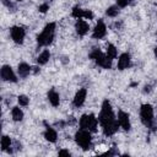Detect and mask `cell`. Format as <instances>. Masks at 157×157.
I'll return each instance as SVG.
<instances>
[{
	"label": "cell",
	"instance_id": "6da1fadb",
	"mask_svg": "<svg viewBox=\"0 0 157 157\" xmlns=\"http://www.w3.org/2000/svg\"><path fill=\"white\" fill-rule=\"evenodd\" d=\"M98 121L102 125V129H103L104 135L110 136V135H113V134L117 132L118 126H119V123L115 119V115L113 113L112 105H110V103L108 101H104L103 104H102L101 113L98 115Z\"/></svg>",
	"mask_w": 157,
	"mask_h": 157
},
{
	"label": "cell",
	"instance_id": "7a4b0ae2",
	"mask_svg": "<svg viewBox=\"0 0 157 157\" xmlns=\"http://www.w3.org/2000/svg\"><path fill=\"white\" fill-rule=\"evenodd\" d=\"M54 34H55V23L54 22H50V23H48L44 27V29L42 31V33L37 37L38 45L39 47L49 45L53 42V39H54Z\"/></svg>",
	"mask_w": 157,
	"mask_h": 157
},
{
	"label": "cell",
	"instance_id": "3957f363",
	"mask_svg": "<svg viewBox=\"0 0 157 157\" xmlns=\"http://www.w3.org/2000/svg\"><path fill=\"white\" fill-rule=\"evenodd\" d=\"M90 58L93 59L97 65H99V66H102V67H104V69H110V66H112V60H113V59H110L107 54H103V53H102L99 49H97V48H94V49L91 52Z\"/></svg>",
	"mask_w": 157,
	"mask_h": 157
},
{
	"label": "cell",
	"instance_id": "277c9868",
	"mask_svg": "<svg viewBox=\"0 0 157 157\" xmlns=\"http://www.w3.org/2000/svg\"><path fill=\"white\" fill-rule=\"evenodd\" d=\"M91 131L86 130V129H80L76 134H75V141L76 144L82 148V150H88L91 146Z\"/></svg>",
	"mask_w": 157,
	"mask_h": 157
},
{
	"label": "cell",
	"instance_id": "5b68a950",
	"mask_svg": "<svg viewBox=\"0 0 157 157\" xmlns=\"http://www.w3.org/2000/svg\"><path fill=\"white\" fill-rule=\"evenodd\" d=\"M97 125H98V120L93 114H83L80 118L81 129H86L91 132H96L97 131Z\"/></svg>",
	"mask_w": 157,
	"mask_h": 157
},
{
	"label": "cell",
	"instance_id": "8992f818",
	"mask_svg": "<svg viewBox=\"0 0 157 157\" xmlns=\"http://www.w3.org/2000/svg\"><path fill=\"white\" fill-rule=\"evenodd\" d=\"M140 118L145 126L152 128L153 125V108L150 104H142L140 108Z\"/></svg>",
	"mask_w": 157,
	"mask_h": 157
},
{
	"label": "cell",
	"instance_id": "52a82bcc",
	"mask_svg": "<svg viewBox=\"0 0 157 157\" xmlns=\"http://www.w3.org/2000/svg\"><path fill=\"white\" fill-rule=\"evenodd\" d=\"M11 38L15 43L17 44H22L23 43V39H25V29L20 26H13L11 28Z\"/></svg>",
	"mask_w": 157,
	"mask_h": 157
},
{
	"label": "cell",
	"instance_id": "ba28073f",
	"mask_svg": "<svg viewBox=\"0 0 157 157\" xmlns=\"http://www.w3.org/2000/svg\"><path fill=\"white\" fill-rule=\"evenodd\" d=\"M1 78H2V81H10V82H16L17 81L13 70L9 65H4L1 67Z\"/></svg>",
	"mask_w": 157,
	"mask_h": 157
},
{
	"label": "cell",
	"instance_id": "9c48e42d",
	"mask_svg": "<svg viewBox=\"0 0 157 157\" xmlns=\"http://www.w3.org/2000/svg\"><path fill=\"white\" fill-rule=\"evenodd\" d=\"M105 33H107V27H105L104 22H103L102 20H99V21L97 22L94 29H93L92 37H93V38H97V39H101V38H103V37L105 36Z\"/></svg>",
	"mask_w": 157,
	"mask_h": 157
},
{
	"label": "cell",
	"instance_id": "30bf717a",
	"mask_svg": "<svg viewBox=\"0 0 157 157\" xmlns=\"http://www.w3.org/2000/svg\"><path fill=\"white\" fill-rule=\"evenodd\" d=\"M118 123L124 130H126V131L130 130V119H129V114L128 113H125L123 110H119V113H118Z\"/></svg>",
	"mask_w": 157,
	"mask_h": 157
},
{
	"label": "cell",
	"instance_id": "8fae6325",
	"mask_svg": "<svg viewBox=\"0 0 157 157\" xmlns=\"http://www.w3.org/2000/svg\"><path fill=\"white\" fill-rule=\"evenodd\" d=\"M86 94H87V91L86 88H81L76 92L75 97H74V105L75 107H81L83 103H85V99H86Z\"/></svg>",
	"mask_w": 157,
	"mask_h": 157
},
{
	"label": "cell",
	"instance_id": "7c38bea8",
	"mask_svg": "<svg viewBox=\"0 0 157 157\" xmlns=\"http://www.w3.org/2000/svg\"><path fill=\"white\" fill-rule=\"evenodd\" d=\"M75 28H76V32L78 36H85L87 32H88V25L86 21L78 18L77 22L75 23Z\"/></svg>",
	"mask_w": 157,
	"mask_h": 157
},
{
	"label": "cell",
	"instance_id": "4fadbf2b",
	"mask_svg": "<svg viewBox=\"0 0 157 157\" xmlns=\"http://www.w3.org/2000/svg\"><path fill=\"white\" fill-rule=\"evenodd\" d=\"M129 66H130V55L128 53H124L118 59V69L124 70V69H128Z\"/></svg>",
	"mask_w": 157,
	"mask_h": 157
},
{
	"label": "cell",
	"instance_id": "5bb4252c",
	"mask_svg": "<svg viewBox=\"0 0 157 157\" xmlns=\"http://www.w3.org/2000/svg\"><path fill=\"white\" fill-rule=\"evenodd\" d=\"M48 99H49V102H50V104L53 107H58L59 105L60 98H59V93L55 90H50L48 92Z\"/></svg>",
	"mask_w": 157,
	"mask_h": 157
},
{
	"label": "cell",
	"instance_id": "9a60e30c",
	"mask_svg": "<svg viewBox=\"0 0 157 157\" xmlns=\"http://www.w3.org/2000/svg\"><path fill=\"white\" fill-rule=\"evenodd\" d=\"M44 137H45V140H48L49 142H55L58 135H56V131H55L52 126H47V130H45V132H44Z\"/></svg>",
	"mask_w": 157,
	"mask_h": 157
},
{
	"label": "cell",
	"instance_id": "2e32d148",
	"mask_svg": "<svg viewBox=\"0 0 157 157\" xmlns=\"http://www.w3.org/2000/svg\"><path fill=\"white\" fill-rule=\"evenodd\" d=\"M31 70H32V69H31V66H29L28 64H26V63L18 64V74H20L21 77H27V76L29 75Z\"/></svg>",
	"mask_w": 157,
	"mask_h": 157
},
{
	"label": "cell",
	"instance_id": "e0dca14e",
	"mask_svg": "<svg viewBox=\"0 0 157 157\" xmlns=\"http://www.w3.org/2000/svg\"><path fill=\"white\" fill-rule=\"evenodd\" d=\"M49 58H50V53H49V50H43V52L38 55L37 61H38L39 65H44V64H47V61L49 60Z\"/></svg>",
	"mask_w": 157,
	"mask_h": 157
},
{
	"label": "cell",
	"instance_id": "ac0fdd59",
	"mask_svg": "<svg viewBox=\"0 0 157 157\" xmlns=\"http://www.w3.org/2000/svg\"><path fill=\"white\" fill-rule=\"evenodd\" d=\"M11 115H12V119L15 121H21L23 119V112L18 108V107H13L12 110H11Z\"/></svg>",
	"mask_w": 157,
	"mask_h": 157
},
{
	"label": "cell",
	"instance_id": "d6986e66",
	"mask_svg": "<svg viewBox=\"0 0 157 157\" xmlns=\"http://www.w3.org/2000/svg\"><path fill=\"white\" fill-rule=\"evenodd\" d=\"M11 140H10V137L9 136H6V135H4L2 137H1V150L2 151H9V152H11Z\"/></svg>",
	"mask_w": 157,
	"mask_h": 157
},
{
	"label": "cell",
	"instance_id": "ffe728a7",
	"mask_svg": "<svg viewBox=\"0 0 157 157\" xmlns=\"http://www.w3.org/2000/svg\"><path fill=\"white\" fill-rule=\"evenodd\" d=\"M105 13H107V16H109V17H115V16H118V13H119V6H110V7H108L107 11H105Z\"/></svg>",
	"mask_w": 157,
	"mask_h": 157
},
{
	"label": "cell",
	"instance_id": "44dd1931",
	"mask_svg": "<svg viewBox=\"0 0 157 157\" xmlns=\"http://www.w3.org/2000/svg\"><path fill=\"white\" fill-rule=\"evenodd\" d=\"M74 17H76V18H82L83 17V15H85V10H82L81 7H78V6H75L74 9H72V13H71Z\"/></svg>",
	"mask_w": 157,
	"mask_h": 157
},
{
	"label": "cell",
	"instance_id": "7402d4cb",
	"mask_svg": "<svg viewBox=\"0 0 157 157\" xmlns=\"http://www.w3.org/2000/svg\"><path fill=\"white\" fill-rule=\"evenodd\" d=\"M117 48L113 45V44H109L108 47H107V55L110 58V59H114V58H117Z\"/></svg>",
	"mask_w": 157,
	"mask_h": 157
},
{
	"label": "cell",
	"instance_id": "603a6c76",
	"mask_svg": "<svg viewBox=\"0 0 157 157\" xmlns=\"http://www.w3.org/2000/svg\"><path fill=\"white\" fill-rule=\"evenodd\" d=\"M17 101H18L20 105H22V107H26V105H28V103H29V98H28L27 96H25V94H21V96H18Z\"/></svg>",
	"mask_w": 157,
	"mask_h": 157
},
{
	"label": "cell",
	"instance_id": "cb8c5ba5",
	"mask_svg": "<svg viewBox=\"0 0 157 157\" xmlns=\"http://www.w3.org/2000/svg\"><path fill=\"white\" fill-rule=\"evenodd\" d=\"M129 2H130V0H117V5L119 7H125L129 5Z\"/></svg>",
	"mask_w": 157,
	"mask_h": 157
},
{
	"label": "cell",
	"instance_id": "d4e9b609",
	"mask_svg": "<svg viewBox=\"0 0 157 157\" xmlns=\"http://www.w3.org/2000/svg\"><path fill=\"white\" fill-rule=\"evenodd\" d=\"M38 10H39L40 12H43V13H44V12H47V11L49 10V5H48L47 2H44V4H42V5L38 7Z\"/></svg>",
	"mask_w": 157,
	"mask_h": 157
},
{
	"label": "cell",
	"instance_id": "484cf974",
	"mask_svg": "<svg viewBox=\"0 0 157 157\" xmlns=\"http://www.w3.org/2000/svg\"><path fill=\"white\" fill-rule=\"evenodd\" d=\"M59 156H69L70 157V152L66 150H60L59 151Z\"/></svg>",
	"mask_w": 157,
	"mask_h": 157
},
{
	"label": "cell",
	"instance_id": "4316f807",
	"mask_svg": "<svg viewBox=\"0 0 157 157\" xmlns=\"http://www.w3.org/2000/svg\"><path fill=\"white\" fill-rule=\"evenodd\" d=\"M2 2H4V4H5L7 7H9V9H13V5H12L11 2H9L7 0H2Z\"/></svg>",
	"mask_w": 157,
	"mask_h": 157
},
{
	"label": "cell",
	"instance_id": "83f0119b",
	"mask_svg": "<svg viewBox=\"0 0 157 157\" xmlns=\"http://www.w3.org/2000/svg\"><path fill=\"white\" fill-rule=\"evenodd\" d=\"M151 91V86H145V90H144V93H147Z\"/></svg>",
	"mask_w": 157,
	"mask_h": 157
},
{
	"label": "cell",
	"instance_id": "f1b7e54d",
	"mask_svg": "<svg viewBox=\"0 0 157 157\" xmlns=\"http://www.w3.org/2000/svg\"><path fill=\"white\" fill-rule=\"evenodd\" d=\"M155 56H156V58H157V47H156V48H155Z\"/></svg>",
	"mask_w": 157,
	"mask_h": 157
},
{
	"label": "cell",
	"instance_id": "f546056e",
	"mask_svg": "<svg viewBox=\"0 0 157 157\" xmlns=\"http://www.w3.org/2000/svg\"><path fill=\"white\" fill-rule=\"evenodd\" d=\"M18 1H22V0H18Z\"/></svg>",
	"mask_w": 157,
	"mask_h": 157
}]
</instances>
